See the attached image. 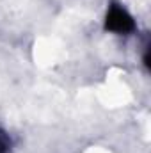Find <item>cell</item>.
<instances>
[{"instance_id": "2", "label": "cell", "mask_w": 151, "mask_h": 153, "mask_svg": "<svg viewBox=\"0 0 151 153\" xmlns=\"http://www.w3.org/2000/svg\"><path fill=\"white\" fill-rule=\"evenodd\" d=\"M9 148H11V141L7 137V134L4 130H0V153H9Z\"/></svg>"}, {"instance_id": "1", "label": "cell", "mask_w": 151, "mask_h": 153, "mask_svg": "<svg viewBox=\"0 0 151 153\" xmlns=\"http://www.w3.org/2000/svg\"><path fill=\"white\" fill-rule=\"evenodd\" d=\"M105 29L110 32H115V34H130L135 30V22L123 5L112 2L109 11H107Z\"/></svg>"}]
</instances>
